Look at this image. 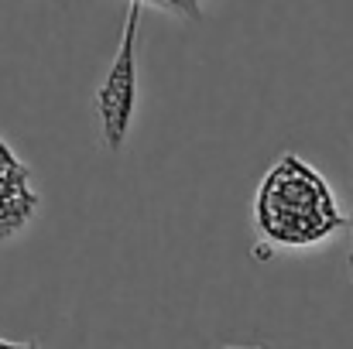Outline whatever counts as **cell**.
I'll use <instances>...</instances> for the list:
<instances>
[{"label": "cell", "instance_id": "1", "mask_svg": "<svg viewBox=\"0 0 353 349\" xmlns=\"http://www.w3.org/2000/svg\"><path fill=\"white\" fill-rule=\"evenodd\" d=\"M347 223L350 220L340 209L330 182L295 151L281 154L254 192V233L261 240L257 257L319 246Z\"/></svg>", "mask_w": 353, "mask_h": 349}, {"label": "cell", "instance_id": "2", "mask_svg": "<svg viewBox=\"0 0 353 349\" xmlns=\"http://www.w3.org/2000/svg\"><path fill=\"white\" fill-rule=\"evenodd\" d=\"M141 14L144 3L130 0L127 21L120 31L117 55L107 69V79L97 89V120H100V140L107 151H120L130 123H134V107H137V31H141Z\"/></svg>", "mask_w": 353, "mask_h": 349}, {"label": "cell", "instance_id": "3", "mask_svg": "<svg viewBox=\"0 0 353 349\" xmlns=\"http://www.w3.org/2000/svg\"><path fill=\"white\" fill-rule=\"evenodd\" d=\"M38 202L41 199L31 185V168L0 137V243L28 230L38 213Z\"/></svg>", "mask_w": 353, "mask_h": 349}, {"label": "cell", "instance_id": "4", "mask_svg": "<svg viewBox=\"0 0 353 349\" xmlns=\"http://www.w3.org/2000/svg\"><path fill=\"white\" fill-rule=\"evenodd\" d=\"M141 3H154V7H165L179 17H189V21H199V0H141Z\"/></svg>", "mask_w": 353, "mask_h": 349}, {"label": "cell", "instance_id": "5", "mask_svg": "<svg viewBox=\"0 0 353 349\" xmlns=\"http://www.w3.org/2000/svg\"><path fill=\"white\" fill-rule=\"evenodd\" d=\"M347 226H350V260H347V271H350V284H353V216Z\"/></svg>", "mask_w": 353, "mask_h": 349}, {"label": "cell", "instance_id": "6", "mask_svg": "<svg viewBox=\"0 0 353 349\" xmlns=\"http://www.w3.org/2000/svg\"><path fill=\"white\" fill-rule=\"evenodd\" d=\"M223 349H257V346H223Z\"/></svg>", "mask_w": 353, "mask_h": 349}]
</instances>
